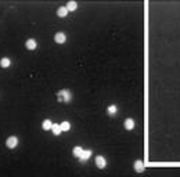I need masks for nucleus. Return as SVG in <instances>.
Masks as SVG:
<instances>
[{"instance_id": "obj_2", "label": "nucleus", "mask_w": 180, "mask_h": 177, "mask_svg": "<svg viewBox=\"0 0 180 177\" xmlns=\"http://www.w3.org/2000/svg\"><path fill=\"white\" fill-rule=\"evenodd\" d=\"M96 165H97L100 169H104L105 168V159H104L103 156H97V158H96Z\"/></svg>"}, {"instance_id": "obj_14", "label": "nucleus", "mask_w": 180, "mask_h": 177, "mask_svg": "<svg viewBox=\"0 0 180 177\" xmlns=\"http://www.w3.org/2000/svg\"><path fill=\"white\" fill-rule=\"evenodd\" d=\"M60 127H61V130L67 132V130H69V123H68V122H63L61 125H60Z\"/></svg>"}, {"instance_id": "obj_13", "label": "nucleus", "mask_w": 180, "mask_h": 177, "mask_svg": "<svg viewBox=\"0 0 180 177\" xmlns=\"http://www.w3.org/2000/svg\"><path fill=\"white\" fill-rule=\"evenodd\" d=\"M51 127H53V123L50 122V120H45V122H43V129H45V130H49Z\"/></svg>"}, {"instance_id": "obj_15", "label": "nucleus", "mask_w": 180, "mask_h": 177, "mask_svg": "<svg viewBox=\"0 0 180 177\" xmlns=\"http://www.w3.org/2000/svg\"><path fill=\"white\" fill-rule=\"evenodd\" d=\"M108 112H109V114H115V112H117V107H115V105H111V107L108 108Z\"/></svg>"}, {"instance_id": "obj_8", "label": "nucleus", "mask_w": 180, "mask_h": 177, "mask_svg": "<svg viewBox=\"0 0 180 177\" xmlns=\"http://www.w3.org/2000/svg\"><path fill=\"white\" fill-rule=\"evenodd\" d=\"M51 130H53V133L55 134V136H58L60 133H61V127H60L58 125H53V127H51Z\"/></svg>"}, {"instance_id": "obj_3", "label": "nucleus", "mask_w": 180, "mask_h": 177, "mask_svg": "<svg viewBox=\"0 0 180 177\" xmlns=\"http://www.w3.org/2000/svg\"><path fill=\"white\" fill-rule=\"evenodd\" d=\"M54 40L61 44V43H64V42H65V35H64V33H61V32H58V33L54 36Z\"/></svg>"}, {"instance_id": "obj_5", "label": "nucleus", "mask_w": 180, "mask_h": 177, "mask_svg": "<svg viewBox=\"0 0 180 177\" xmlns=\"http://www.w3.org/2000/svg\"><path fill=\"white\" fill-rule=\"evenodd\" d=\"M125 127L127 129V130H132V129L135 127V122H133L132 119H126L125 120Z\"/></svg>"}, {"instance_id": "obj_4", "label": "nucleus", "mask_w": 180, "mask_h": 177, "mask_svg": "<svg viewBox=\"0 0 180 177\" xmlns=\"http://www.w3.org/2000/svg\"><path fill=\"white\" fill-rule=\"evenodd\" d=\"M27 47L29 49V50H35V49H36V42L33 40V39L27 40Z\"/></svg>"}, {"instance_id": "obj_10", "label": "nucleus", "mask_w": 180, "mask_h": 177, "mask_svg": "<svg viewBox=\"0 0 180 177\" xmlns=\"http://www.w3.org/2000/svg\"><path fill=\"white\" fill-rule=\"evenodd\" d=\"M67 10H69V11L76 10V3H75V1H69V3L67 4Z\"/></svg>"}, {"instance_id": "obj_7", "label": "nucleus", "mask_w": 180, "mask_h": 177, "mask_svg": "<svg viewBox=\"0 0 180 177\" xmlns=\"http://www.w3.org/2000/svg\"><path fill=\"white\" fill-rule=\"evenodd\" d=\"M0 65H1L3 68H9V67H10V59L9 58H1V61H0Z\"/></svg>"}, {"instance_id": "obj_9", "label": "nucleus", "mask_w": 180, "mask_h": 177, "mask_svg": "<svg viewBox=\"0 0 180 177\" xmlns=\"http://www.w3.org/2000/svg\"><path fill=\"white\" fill-rule=\"evenodd\" d=\"M135 169L137 172H143V162H141V161H137L135 163Z\"/></svg>"}, {"instance_id": "obj_1", "label": "nucleus", "mask_w": 180, "mask_h": 177, "mask_svg": "<svg viewBox=\"0 0 180 177\" xmlns=\"http://www.w3.org/2000/svg\"><path fill=\"white\" fill-rule=\"evenodd\" d=\"M6 144H7V147L9 148H15L17 147V144H18V138L17 137H9L7 138V141H6Z\"/></svg>"}, {"instance_id": "obj_12", "label": "nucleus", "mask_w": 180, "mask_h": 177, "mask_svg": "<svg viewBox=\"0 0 180 177\" xmlns=\"http://www.w3.org/2000/svg\"><path fill=\"white\" fill-rule=\"evenodd\" d=\"M67 13H68L67 7H60V9H58V15H60V17H65V15H67Z\"/></svg>"}, {"instance_id": "obj_6", "label": "nucleus", "mask_w": 180, "mask_h": 177, "mask_svg": "<svg viewBox=\"0 0 180 177\" xmlns=\"http://www.w3.org/2000/svg\"><path fill=\"white\" fill-rule=\"evenodd\" d=\"M90 155H91V151H83L81 155V159L82 161H86V159L90 158Z\"/></svg>"}, {"instance_id": "obj_11", "label": "nucleus", "mask_w": 180, "mask_h": 177, "mask_svg": "<svg viewBox=\"0 0 180 177\" xmlns=\"http://www.w3.org/2000/svg\"><path fill=\"white\" fill-rule=\"evenodd\" d=\"M82 152H83V150H82L81 147H75V148H73V155H75V156H79V158H81Z\"/></svg>"}]
</instances>
